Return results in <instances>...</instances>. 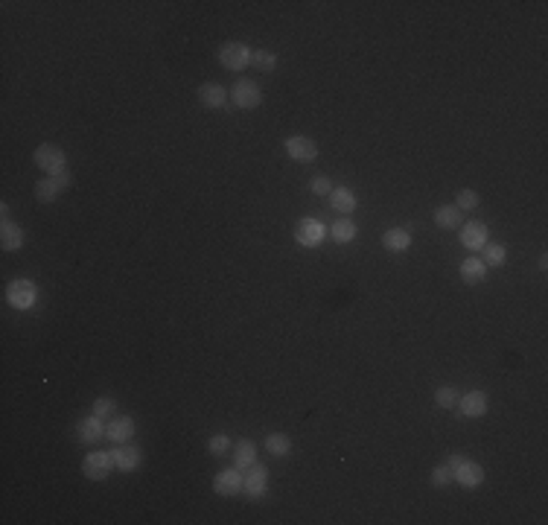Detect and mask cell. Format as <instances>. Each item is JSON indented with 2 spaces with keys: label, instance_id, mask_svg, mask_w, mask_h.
<instances>
[{
  "label": "cell",
  "instance_id": "1",
  "mask_svg": "<svg viewBox=\"0 0 548 525\" xmlns=\"http://www.w3.org/2000/svg\"><path fill=\"white\" fill-rule=\"evenodd\" d=\"M449 472L455 481H461L464 488H478L481 481H485V467L476 464L473 458H464V455H452L447 461Z\"/></svg>",
  "mask_w": 548,
  "mask_h": 525
},
{
  "label": "cell",
  "instance_id": "2",
  "mask_svg": "<svg viewBox=\"0 0 548 525\" xmlns=\"http://www.w3.org/2000/svg\"><path fill=\"white\" fill-rule=\"evenodd\" d=\"M219 61H222V68H225V70L242 73L248 64H251V50H248L245 44H239V41H228L225 47L219 50Z\"/></svg>",
  "mask_w": 548,
  "mask_h": 525
},
{
  "label": "cell",
  "instance_id": "3",
  "mask_svg": "<svg viewBox=\"0 0 548 525\" xmlns=\"http://www.w3.org/2000/svg\"><path fill=\"white\" fill-rule=\"evenodd\" d=\"M35 298H38V289H35V283L32 280H27V278H18V280H12L9 286H6V300L15 309H30L32 304H35Z\"/></svg>",
  "mask_w": 548,
  "mask_h": 525
},
{
  "label": "cell",
  "instance_id": "4",
  "mask_svg": "<svg viewBox=\"0 0 548 525\" xmlns=\"http://www.w3.org/2000/svg\"><path fill=\"white\" fill-rule=\"evenodd\" d=\"M231 99L237 108H257V105L263 102V90H260V85L251 82V79H239L231 90Z\"/></svg>",
  "mask_w": 548,
  "mask_h": 525
},
{
  "label": "cell",
  "instance_id": "5",
  "mask_svg": "<svg viewBox=\"0 0 548 525\" xmlns=\"http://www.w3.org/2000/svg\"><path fill=\"white\" fill-rule=\"evenodd\" d=\"M324 236H327V228H324V222H318V219H301V222H297V231H295L297 245H304V248H318V245L324 242Z\"/></svg>",
  "mask_w": 548,
  "mask_h": 525
},
{
  "label": "cell",
  "instance_id": "6",
  "mask_svg": "<svg viewBox=\"0 0 548 525\" xmlns=\"http://www.w3.org/2000/svg\"><path fill=\"white\" fill-rule=\"evenodd\" d=\"M286 152H289L292 161L297 164H309L318 158V143L312 137H304V135H292L289 140H286Z\"/></svg>",
  "mask_w": 548,
  "mask_h": 525
},
{
  "label": "cell",
  "instance_id": "7",
  "mask_svg": "<svg viewBox=\"0 0 548 525\" xmlns=\"http://www.w3.org/2000/svg\"><path fill=\"white\" fill-rule=\"evenodd\" d=\"M32 158H35V164L41 166V169H47L50 175H56L59 169L68 166V158H64V152L59 146H53V143H41V146L35 149Z\"/></svg>",
  "mask_w": 548,
  "mask_h": 525
},
{
  "label": "cell",
  "instance_id": "8",
  "mask_svg": "<svg viewBox=\"0 0 548 525\" xmlns=\"http://www.w3.org/2000/svg\"><path fill=\"white\" fill-rule=\"evenodd\" d=\"M111 467H114L111 452H90V455H85V461H82V472L88 479H94V481L108 479Z\"/></svg>",
  "mask_w": 548,
  "mask_h": 525
},
{
  "label": "cell",
  "instance_id": "9",
  "mask_svg": "<svg viewBox=\"0 0 548 525\" xmlns=\"http://www.w3.org/2000/svg\"><path fill=\"white\" fill-rule=\"evenodd\" d=\"M268 488V470L263 464H251L248 467V476H242V490L251 496V499H260Z\"/></svg>",
  "mask_w": 548,
  "mask_h": 525
},
{
  "label": "cell",
  "instance_id": "10",
  "mask_svg": "<svg viewBox=\"0 0 548 525\" xmlns=\"http://www.w3.org/2000/svg\"><path fill=\"white\" fill-rule=\"evenodd\" d=\"M490 240V231L485 222H467V225L461 228V242L464 248H469V251H481V248L487 245Z\"/></svg>",
  "mask_w": 548,
  "mask_h": 525
},
{
  "label": "cell",
  "instance_id": "11",
  "mask_svg": "<svg viewBox=\"0 0 548 525\" xmlns=\"http://www.w3.org/2000/svg\"><path fill=\"white\" fill-rule=\"evenodd\" d=\"M213 490H216L219 496H237V493L242 490V472H239V467L222 470L219 476L213 479Z\"/></svg>",
  "mask_w": 548,
  "mask_h": 525
},
{
  "label": "cell",
  "instance_id": "12",
  "mask_svg": "<svg viewBox=\"0 0 548 525\" xmlns=\"http://www.w3.org/2000/svg\"><path fill=\"white\" fill-rule=\"evenodd\" d=\"M458 405H461L464 417H481L487 412V394L485 391H467V394H461Z\"/></svg>",
  "mask_w": 548,
  "mask_h": 525
},
{
  "label": "cell",
  "instance_id": "13",
  "mask_svg": "<svg viewBox=\"0 0 548 525\" xmlns=\"http://www.w3.org/2000/svg\"><path fill=\"white\" fill-rule=\"evenodd\" d=\"M330 204H333L335 213L350 216V213L356 210V193L347 190V187H335V190L330 193Z\"/></svg>",
  "mask_w": 548,
  "mask_h": 525
},
{
  "label": "cell",
  "instance_id": "14",
  "mask_svg": "<svg viewBox=\"0 0 548 525\" xmlns=\"http://www.w3.org/2000/svg\"><path fill=\"white\" fill-rule=\"evenodd\" d=\"M485 278H487V266H485V260L469 257V260H464V262H461V280H464V283L476 286V283H485Z\"/></svg>",
  "mask_w": 548,
  "mask_h": 525
},
{
  "label": "cell",
  "instance_id": "15",
  "mask_svg": "<svg viewBox=\"0 0 548 525\" xmlns=\"http://www.w3.org/2000/svg\"><path fill=\"white\" fill-rule=\"evenodd\" d=\"M106 435H108L114 443H126L128 438L135 435V420H132V417H111Z\"/></svg>",
  "mask_w": 548,
  "mask_h": 525
},
{
  "label": "cell",
  "instance_id": "16",
  "mask_svg": "<svg viewBox=\"0 0 548 525\" xmlns=\"http://www.w3.org/2000/svg\"><path fill=\"white\" fill-rule=\"evenodd\" d=\"M199 99H202V105H207V108H222V105L228 102V90L216 82H204L199 88Z\"/></svg>",
  "mask_w": 548,
  "mask_h": 525
},
{
  "label": "cell",
  "instance_id": "17",
  "mask_svg": "<svg viewBox=\"0 0 548 525\" xmlns=\"http://www.w3.org/2000/svg\"><path fill=\"white\" fill-rule=\"evenodd\" d=\"M111 458H114V467L117 470H135V467H140V450L137 446H128V443H123L120 450H114L111 452Z\"/></svg>",
  "mask_w": 548,
  "mask_h": 525
},
{
  "label": "cell",
  "instance_id": "18",
  "mask_svg": "<svg viewBox=\"0 0 548 525\" xmlns=\"http://www.w3.org/2000/svg\"><path fill=\"white\" fill-rule=\"evenodd\" d=\"M382 245L388 251H409L411 248V233L406 228H388L382 233Z\"/></svg>",
  "mask_w": 548,
  "mask_h": 525
},
{
  "label": "cell",
  "instance_id": "19",
  "mask_svg": "<svg viewBox=\"0 0 548 525\" xmlns=\"http://www.w3.org/2000/svg\"><path fill=\"white\" fill-rule=\"evenodd\" d=\"M106 429H108V426H102V417H97V414H90V417L79 420V438H82L85 443H97L102 435H106Z\"/></svg>",
  "mask_w": 548,
  "mask_h": 525
},
{
  "label": "cell",
  "instance_id": "20",
  "mask_svg": "<svg viewBox=\"0 0 548 525\" xmlns=\"http://www.w3.org/2000/svg\"><path fill=\"white\" fill-rule=\"evenodd\" d=\"M251 464H257V446H254V441H239L233 446V467L248 470Z\"/></svg>",
  "mask_w": 548,
  "mask_h": 525
},
{
  "label": "cell",
  "instance_id": "21",
  "mask_svg": "<svg viewBox=\"0 0 548 525\" xmlns=\"http://www.w3.org/2000/svg\"><path fill=\"white\" fill-rule=\"evenodd\" d=\"M435 222H438V228H443V231L461 228V210L455 204H443V207L435 210Z\"/></svg>",
  "mask_w": 548,
  "mask_h": 525
},
{
  "label": "cell",
  "instance_id": "22",
  "mask_svg": "<svg viewBox=\"0 0 548 525\" xmlns=\"http://www.w3.org/2000/svg\"><path fill=\"white\" fill-rule=\"evenodd\" d=\"M0 245H3V251H18L23 245V231L15 222H3V228H0Z\"/></svg>",
  "mask_w": 548,
  "mask_h": 525
},
{
  "label": "cell",
  "instance_id": "23",
  "mask_svg": "<svg viewBox=\"0 0 548 525\" xmlns=\"http://www.w3.org/2000/svg\"><path fill=\"white\" fill-rule=\"evenodd\" d=\"M330 236L338 242V245H347V242H353L356 240V225L350 219H338L335 225L330 228Z\"/></svg>",
  "mask_w": 548,
  "mask_h": 525
},
{
  "label": "cell",
  "instance_id": "24",
  "mask_svg": "<svg viewBox=\"0 0 548 525\" xmlns=\"http://www.w3.org/2000/svg\"><path fill=\"white\" fill-rule=\"evenodd\" d=\"M266 450H268L271 455H277V458L289 455V450H292V438H289V435H283V432H274V435H268V438H266Z\"/></svg>",
  "mask_w": 548,
  "mask_h": 525
},
{
  "label": "cell",
  "instance_id": "25",
  "mask_svg": "<svg viewBox=\"0 0 548 525\" xmlns=\"http://www.w3.org/2000/svg\"><path fill=\"white\" fill-rule=\"evenodd\" d=\"M251 64H254L257 70L268 73V70L277 68V56H274V52H268V50H251Z\"/></svg>",
  "mask_w": 548,
  "mask_h": 525
},
{
  "label": "cell",
  "instance_id": "26",
  "mask_svg": "<svg viewBox=\"0 0 548 525\" xmlns=\"http://www.w3.org/2000/svg\"><path fill=\"white\" fill-rule=\"evenodd\" d=\"M61 190H59V184L53 181V178H44V181H38L35 184V199L38 202H56V195H59Z\"/></svg>",
  "mask_w": 548,
  "mask_h": 525
},
{
  "label": "cell",
  "instance_id": "27",
  "mask_svg": "<svg viewBox=\"0 0 548 525\" xmlns=\"http://www.w3.org/2000/svg\"><path fill=\"white\" fill-rule=\"evenodd\" d=\"M458 400H461V394H458V388H452V385H443V388L435 391V403L440 405V409H455Z\"/></svg>",
  "mask_w": 548,
  "mask_h": 525
},
{
  "label": "cell",
  "instance_id": "28",
  "mask_svg": "<svg viewBox=\"0 0 548 525\" xmlns=\"http://www.w3.org/2000/svg\"><path fill=\"white\" fill-rule=\"evenodd\" d=\"M505 260H507V248L505 245H496V242L485 245V266H502Z\"/></svg>",
  "mask_w": 548,
  "mask_h": 525
},
{
  "label": "cell",
  "instance_id": "29",
  "mask_svg": "<svg viewBox=\"0 0 548 525\" xmlns=\"http://www.w3.org/2000/svg\"><path fill=\"white\" fill-rule=\"evenodd\" d=\"M464 213V210H476L478 207V193L476 190H461L458 193V204H455Z\"/></svg>",
  "mask_w": 548,
  "mask_h": 525
},
{
  "label": "cell",
  "instance_id": "30",
  "mask_svg": "<svg viewBox=\"0 0 548 525\" xmlns=\"http://www.w3.org/2000/svg\"><path fill=\"white\" fill-rule=\"evenodd\" d=\"M114 412H117V403H114L111 397H99V400L94 403V414H97V417H102V420L111 417Z\"/></svg>",
  "mask_w": 548,
  "mask_h": 525
},
{
  "label": "cell",
  "instance_id": "31",
  "mask_svg": "<svg viewBox=\"0 0 548 525\" xmlns=\"http://www.w3.org/2000/svg\"><path fill=\"white\" fill-rule=\"evenodd\" d=\"M231 446H233V443H231V438H228V435H213V438H211V443H207V450H211L213 455H225V452L231 450Z\"/></svg>",
  "mask_w": 548,
  "mask_h": 525
},
{
  "label": "cell",
  "instance_id": "32",
  "mask_svg": "<svg viewBox=\"0 0 548 525\" xmlns=\"http://www.w3.org/2000/svg\"><path fill=\"white\" fill-rule=\"evenodd\" d=\"M309 187H312V193H315V195H330L333 193V181L327 175H318V178H312Z\"/></svg>",
  "mask_w": 548,
  "mask_h": 525
},
{
  "label": "cell",
  "instance_id": "33",
  "mask_svg": "<svg viewBox=\"0 0 548 525\" xmlns=\"http://www.w3.org/2000/svg\"><path fill=\"white\" fill-rule=\"evenodd\" d=\"M449 479H452L449 467H435V470H432V484H435V488H443V484H449Z\"/></svg>",
  "mask_w": 548,
  "mask_h": 525
},
{
  "label": "cell",
  "instance_id": "34",
  "mask_svg": "<svg viewBox=\"0 0 548 525\" xmlns=\"http://www.w3.org/2000/svg\"><path fill=\"white\" fill-rule=\"evenodd\" d=\"M50 178H53L56 184H59V190H64V187H70V173H68V166H64V169H59V173L56 175H50Z\"/></svg>",
  "mask_w": 548,
  "mask_h": 525
}]
</instances>
